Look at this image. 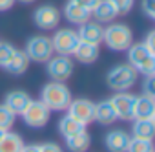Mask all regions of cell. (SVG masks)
Masks as SVG:
<instances>
[{"label": "cell", "mask_w": 155, "mask_h": 152, "mask_svg": "<svg viewBox=\"0 0 155 152\" xmlns=\"http://www.w3.org/2000/svg\"><path fill=\"white\" fill-rule=\"evenodd\" d=\"M142 95L155 99V75H146V79L142 83Z\"/></svg>", "instance_id": "obj_29"}, {"label": "cell", "mask_w": 155, "mask_h": 152, "mask_svg": "<svg viewBox=\"0 0 155 152\" xmlns=\"http://www.w3.org/2000/svg\"><path fill=\"white\" fill-rule=\"evenodd\" d=\"M20 152H40V147L38 145H24Z\"/></svg>", "instance_id": "obj_35"}, {"label": "cell", "mask_w": 155, "mask_h": 152, "mask_svg": "<svg viewBox=\"0 0 155 152\" xmlns=\"http://www.w3.org/2000/svg\"><path fill=\"white\" fill-rule=\"evenodd\" d=\"M17 48L9 42H0V68H6V64L11 60V57L15 55Z\"/></svg>", "instance_id": "obj_27"}, {"label": "cell", "mask_w": 155, "mask_h": 152, "mask_svg": "<svg viewBox=\"0 0 155 152\" xmlns=\"http://www.w3.org/2000/svg\"><path fill=\"white\" fill-rule=\"evenodd\" d=\"M62 15L69 24H75V26H81V24H84V22H88L91 19V11L82 8L81 4H77L75 0H68L64 4Z\"/></svg>", "instance_id": "obj_12"}, {"label": "cell", "mask_w": 155, "mask_h": 152, "mask_svg": "<svg viewBox=\"0 0 155 152\" xmlns=\"http://www.w3.org/2000/svg\"><path fill=\"white\" fill-rule=\"evenodd\" d=\"M29 101H31L29 94H26L24 90H13V92L6 94L4 105H6L15 116H20V114L26 110V106L29 105Z\"/></svg>", "instance_id": "obj_16"}, {"label": "cell", "mask_w": 155, "mask_h": 152, "mask_svg": "<svg viewBox=\"0 0 155 152\" xmlns=\"http://www.w3.org/2000/svg\"><path fill=\"white\" fill-rule=\"evenodd\" d=\"M104 145L108 148V152H126L128 145H130V134L124 130H111L106 134L104 137Z\"/></svg>", "instance_id": "obj_15"}, {"label": "cell", "mask_w": 155, "mask_h": 152, "mask_svg": "<svg viewBox=\"0 0 155 152\" xmlns=\"http://www.w3.org/2000/svg\"><path fill=\"white\" fill-rule=\"evenodd\" d=\"M22 147H24V141L17 132L6 130L0 137V152H20Z\"/></svg>", "instance_id": "obj_23"}, {"label": "cell", "mask_w": 155, "mask_h": 152, "mask_svg": "<svg viewBox=\"0 0 155 152\" xmlns=\"http://www.w3.org/2000/svg\"><path fill=\"white\" fill-rule=\"evenodd\" d=\"M140 8L148 19L155 20V0H140Z\"/></svg>", "instance_id": "obj_30"}, {"label": "cell", "mask_w": 155, "mask_h": 152, "mask_svg": "<svg viewBox=\"0 0 155 152\" xmlns=\"http://www.w3.org/2000/svg\"><path fill=\"white\" fill-rule=\"evenodd\" d=\"M73 55L77 57V60L82 62V64H91V62H95V60L99 59L101 50H99V44H91V42L81 40Z\"/></svg>", "instance_id": "obj_18"}, {"label": "cell", "mask_w": 155, "mask_h": 152, "mask_svg": "<svg viewBox=\"0 0 155 152\" xmlns=\"http://www.w3.org/2000/svg\"><path fill=\"white\" fill-rule=\"evenodd\" d=\"M102 42L111 51H126L133 44V31L122 22H110V26L104 28Z\"/></svg>", "instance_id": "obj_2"}, {"label": "cell", "mask_w": 155, "mask_h": 152, "mask_svg": "<svg viewBox=\"0 0 155 152\" xmlns=\"http://www.w3.org/2000/svg\"><path fill=\"white\" fill-rule=\"evenodd\" d=\"M66 141V148L69 152H86L90 147H91V136L86 132V130H81L69 137L64 139Z\"/></svg>", "instance_id": "obj_20"}, {"label": "cell", "mask_w": 155, "mask_h": 152, "mask_svg": "<svg viewBox=\"0 0 155 152\" xmlns=\"http://www.w3.org/2000/svg\"><path fill=\"white\" fill-rule=\"evenodd\" d=\"M40 147V152H64L60 145L57 143H44V145H38Z\"/></svg>", "instance_id": "obj_31"}, {"label": "cell", "mask_w": 155, "mask_h": 152, "mask_svg": "<svg viewBox=\"0 0 155 152\" xmlns=\"http://www.w3.org/2000/svg\"><path fill=\"white\" fill-rule=\"evenodd\" d=\"M2 134H4V130H0V137H2Z\"/></svg>", "instance_id": "obj_37"}, {"label": "cell", "mask_w": 155, "mask_h": 152, "mask_svg": "<svg viewBox=\"0 0 155 152\" xmlns=\"http://www.w3.org/2000/svg\"><path fill=\"white\" fill-rule=\"evenodd\" d=\"M17 0H0V11H8L15 6Z\"/></svg>", "instance_id": "obj_34"}, {"label": "cell", "mask_w": 155, "mask_h": 152, "mask_svg": "<svg viewBox=\"0 0 155 152\" xmlns=\"http://www.w3.org/2000/svg\"><path fill=\"white\" fill-rule=\"evenodd\" d=\"M81 130H86V126L81 125L77 119H73L69 114H66L64 117H60V121H58V132H60V136L64 139L69 137V136H73V134H77V132H81Z\"/></svg>", "instance_id": "obj_24"}, {"label": "cell", "mask_w": 155, "mask_h": 152, "mask_svg": "<svg viewBox=\"0 0 155 152\" xmlns=\"http://www.w3.org/2000/svg\"><path fill=\"white\" fill-rule=\"evenodd\" d=\"M133 119H155V99L148 95H137Z\"/></svg>", "instance_id": "obj_17"}, {"label": "cell", "mask_w": 155, "mask_h": 152, "mask_svg": "<svg viewBox=\"0 0 155 152\" xmlns=\"http://www.w3.org/2000/svg\"><path fill=\"white\" fill-rule=\"evenodd\" d=\"M15 114L2 103V105H0V130H9L13 125H15Z\"/></svg>", "instance_id": "obj_26"}, {"label": "cell", "mask_w": 155, "mask_h": 152, "mask_svg": "<svg viewBox=\"0 0 155 152\" xmlns=\"http://www.w3.org/2000/svg\"><path fill=\"white\" fill-rule=\"evenodd\" d=\"M24 123L31 128H42L48 125L49 121V116H51V110L38 99V101H29V105L26 106V110L20 114Z\"/></svg>", "instance_id": "obj_8"}, {"label": "cell", "mask_w": 155, "mask_h": 152, "mask_svg": "<svg viewBox=\"0 0 155 152\" xmlns=\"http://www.w3.org/2000/svg\"><path fill=\"white\" fill-rule=\"evenodd\" d=\"M33 22L37 28L40 29H55L60 22V11L51 6V4H44V6H38L35 11H33Z\"/></svg>", "instance_id": "obj_10"}, {"label": "cell", "mask_w": 155, "mask_h": 152, "mask_svg": "<svg viewBox=\"0 0 155 152\" xmlns=\"http://www.w3.org/2000/svg\"><path fill=\"white\" fill-rule=\"evenodd\" d=\"M26 55L33 62H46L49 57H53V46L51 39L46 35H33L26 42Z\"/></svg>", "instance_id": "obj_6"}, {"label": "cell", "mask_w": 155, "mask_h": 152, "mask_svg": "<svg viewBox=\"0 0 155 152\" xmlns=\"http://www.w3.org/2000/svg\"><path fill=\"white\" fill-rule=\"evenodd\" d=\"M126 152H153V145L150 139H139V137H130V145Z\"/></svg>", "instance_id": "obj_25"}, {"label": "cell", "mask_w": 155, "mask_h": 152, "mask_svg": "<svg viewBox=\"0 0 155 152\" xmlns=\"http://www.w3.org/2000/svg\"><path fill=\"white\" fill-rule=\"evenodd\" d=\"M135 99H137V95H133L130 92H117L113 97H110V101L115 108L117 119H122V121H131L133 119Z\"/></svg>", "instance_id": "obj_11"}, {"label": "cell", "mask_w": 155, "mask_h": 152, "mask_svg": "<svg viewBox=\"0 0 155 152\" xmlns=\"http://www.w3.org/2000/svg\"><path fill=\"white\" fill-rule=\"evenodd\" d=\"M142 42H144V46H146L150 51H153V53H155V31H150Z\"/></svg>", "instance_id": "obj_32"}, {"label": "cell", "mask_w": 155, "mask_h": 152, "mask_svg": "<svg viewBox=\"0 0 155 152\" xmlns=\"http://www.w3.org/2000/svg\"><path fill=\"white\" fill-rule=\"evenodd\" d=\"M79 39L84 40V42H91V44H101L102 42V33H104V28L102 24L95 22V20H88L84 24H81L79 28Z\"/></svg>", "instance_id": "obj_13"}, {"label": "cell", "mask_w": 155, "mask_h": 152, "mask_svg": "<svg viewBox=\"0 0 155 152\" xmlns=\"http://www.w3.org/2000/svg\"><path fill=\"white\" fill-rule=\"evenodd\" d=\"M75 64L69 57L64 55H57V57H49L46 60V71L51 77V81H58V83H66L71 75H73Z\"/></svg>", "instance_id": "obj_7"}, {"label": "cell", "mask_w": 155, "mask_h": 152, "mask_svg": "<svg viewBox=\"0 0 155 152\" xmlns=\"http://www.w3.org/2000/svg\"><path fill=\"white\" fill-rule=\"evenodd\" d=\"M18 2H22V4H33V2H37V0H18Z\"/></svg>", "instance_id": "obj_36"}, {"label": "cell", "mask_w": 155, "mask_h": 152, "mask_svg": "<svg viewBox=\"0 0 155 152\" xmlns=\"http://www.w3.org/2000/svg\"><path fill=\"white\" fill-rule=\"evenodd\" d=\"M95 121L104 125V126L117 121V114H115V108H113L110 99H104V101L95 105Z\"/></svg>", "instance_id": "obj_19"}, {"label": "cell", "mask_w": 155, "mask_h": 152, "mask_svg": "<svg viewBox=\"0 0 155 152\" xmlns=\"http://www.w3.org/2000/svg\"><path fill=\"white\" fill-rule=\"evenodd\" d=\"M131 132H133V137L153 141V136H155V119H133Z\"/></svg>", "instance_id": "obj_21"}, {"label": "cell", "mask_w": 155, "mask_h": 152, "mask_svg": "<svg viewBox=\"0 0 155 152\" xmlns=\"http://www.w3.org/2000/svg\"><path fill=\"white\" fill-rule=\"evenodd\" d=\"M28 66H29V59H28L26 51H24V50H17L15 55H13L11 60L6 64L4 70L9 71L11 75H22V73H26Z\"/></svg>", "instance_id": "obj_22"}, {"label": "cell", "mask_w": 155, "mask_h": 152, "mask_svg": "<svg viewBox=\"0 0 155 152\" xmlns=\"http://www.w3.org/2000/svg\"><path fill=\"white\" fill-rule=\"evenodd\" d=\"M75 2H77V4H81L82 8H86V9H90V11H91V9L99 4V0H75Z\"/></svg>", "instance_id": "obj_33"}, {"label": "cell", "mask_w": 155, "mask_h": 152, "mask_svg": "<svg viewBox=\"0 0 155 152\" xmlns=\"http://www.w3.org/2000/svg\"><path fill=\"white\" fill-rule=\"evenodd\" d=\"M126 51H128V64L133 66L137 73L155 75V53L150 51L144 46V42H135Z\"/></svg>", "instance_id": "obj_3"}, {"label": "cell", "mask_w": 155, "mask_h": 152, "mask_svg": "<svg viewBox=\"0 0 155 152\" xmlns=\"http://www.w3.org/2000/svg\"><path fill=\"white\" fill-rule=\"evenodd\" d=\"M110 2L115 6V9L119 11V15H128L133 9L137 0H110Z\"/></svg>", "instance_id": "obj_28"}, {"label": "cell", "mask_w": 155, "mask_h": 152, "mask_svg": "<svg viewBox=\"0 0 155 152\" xmlns=\"http://www.w3.org/2000/svg\"><path fill=\"white\" fill-rule=\"evenodd\" d=\"M51 39V46H53V51L57 55H64V57H69L75 53L77 46H79L81 39H79V33L71 28H62V29H57Z\"/></svg>", "instance_id": "obj_5"}, {"label": "cell", "mask_w": 155, "mask_h": 152, "mask_svg": "<svg viewBox=\"0 0 155 152\" xmlns=\"http://www.w3.org/2000/svg\"><path fill=\"white\" fill-rule=\"evenodd\" d=\"M137 79H139V73L128 62H122V64L113 66L108 71V75H106L108 86L111 90H115V92H128L131 86L137 85Z\"/></svg>", "instance_id": "obj_4"}, {"label": "cell", "mask_w": 155, "mask_h": 152, "mask_svg": "<svg viewBox=\"0 0 155 152\" xmlns=\"http://www.w3.org/2000/svg\"><path fill=\"white\" fill-rule=\"evenodd\" d=\"M68 114L77 119L81 125L88 126L90 123L95 121V103H91L90 99L79 97V99H71L69 106H68Z\"/></svg>", "instance_id": "obj_9"}, {"label": "cell", "mask_w": 155, "mask_h": 152, "mask_svg": "<svg viewBox=\"0 0 155 152\" xmlns=\"http://www.w3.org/2000/svg\"><path fill=\"white\" fill-rule=\"evenodd\" d=\"M71 99L73 97H71L69 88L58 81H51V83L44 85V88L40 90V101L51 112H66Z\"/></svg>", "instance_id": "obj_1"}, {"label": "cell", "mask_w": 155, "mask_h": 152, "mask_svg": "<svg viewBox=\"0 0 155 152\" xmlns=\"http://www.w3.org/2000/svg\"><path fill=\"white\" fill-rule=\"evenodd\" d=\"M91 17L99 24H110L119 17V11L110 0H99V4L91 9Z\"/></svg>", "instance_id": "obj_14"}]
</instances>
